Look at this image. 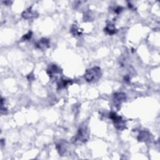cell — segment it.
Returning <instances> with one entry per match:
<instances>
[{"mask_svg": "<svg viewBox=\"0 0 160 160\" xmlns=\"http://www.w3.org/2000/svg\"><path fill=\"white\" fill-rule=\"evenodd\" d=\"M102 76L101 68L98 66H95L88 69L84 73V79L88 82H94L99 81Z\"/></svg>", "mask_w": 160, "mask_h": 160, "instance_id": "cell-1", "label": "cell"}, {"mask_svg": "<svg viewBox=\"0 0 160 160\" xmlns=\"http://www.w3.org/2000/svg\"><path fill=\"white\" fill-rule=\"evenodd\" d=\"M47 74L50 79L56 81L59 80L62 74V69L56 64H51L47 69Z\"/></svg>", "mask_w": 160, "mask_h": 160, "instance_id": "cell-2", "label": "cell"}, {"mask_svg": "<svg viewBox=\"0 0 160 160\" xmlns=\"http://www.w3.org/2000/svg\"><path fill=\"white\" fill-rule=\"evenodd\" d=\"M109 118L112 119L114 127L119 131H123L124 129H126V125L125 121L122 119V118L118 115L115 112H111L109 113Z\"/></svg>", "mask_w": 160, "mask_h": 160, "instance_id": "cell-3", "label": "cell"}, {"mask_svg": "<svg viewBox=\"0 0 160 160\" xmlns=\"http://www.w3.org/2000/svg\"><path fill=\"white\" fill-rule=\"evenodd\" d=\"M89 138V132L88 129L85 126H81L79 128L76 135L74 137L73 142L84 143L88 141Z\"/></svg>", "mask_w": 160, "mask_h": 160, "instance_id": "cell-4", "label": "cell"}, {"mask_svg": "<svg viewBox=\"0 0 160 160\" xmlns=\"http://www.w3.org/2000/svg\"><path fill=\"white\" fill-rule=\"evenodd\" d=\"M56 149L61 156H65V154L68 151V144L66 141L61 140L56 144Z\"/></svg>", "mask_w": 160, "mask_h": 160, "instance_id": "cell-5", "label": "cell"}, {"mask_svg": "<svg viewBox=\"0 0 160 160\" xmlns=\"http://www.w3.org/2000/svg\"><path fill=\"white\" fill-rule=\"evenodd\" d=\"M21 16L24 19H29L37 18L38 16V13L33 9L32 7H29L22 12Z\"/></svg>", "mask_w": 160, "mask_h": 160, "instance_id": "cell-6", "label": "cell"}, {"mask_svg": "<svg viewBox=\"0 0 160 160\" xmlns=\"http://www.w3.org/2000/svg\"><path fill=\"white\" fill-rule=\"evenodd\" d=\"M34 45L36 48L44 51L50 47V41L47 38H42L38 42H36Z\"/></svg>", "mask_w": 160, "mask_h": 160, "instance_id": "cell-7", "label": "cell"}, {"mask_svg": "<svg viewBox=\"0 0 160 160\" xmlns=\"http://www.w3.org/2000/svg\"><path fill=\"white\" fill-rule=\"evenodd\" d=\"M126 99V94L122 92H118L114 94L113 100L116 106H120Z\"/></svg>", "mask_w": 160, "mask_h": 160, "instance_id": "cell-8", "label": "cell"}, {"mask_svg": "<svg viewBox=\"0 0 160 160\" xmlns=\"http://www.w3.org/2000/svg\"><path fill=\"white\" fill-rule=\"evenodd\" d=\"M151 139V134L145 130L140 131L138 136V140L141 142H147Z\"/></svg>", "mask_w": 160, "mask_h": 160, "instance_id": "cell-9", "label": "cell"}, {"mask_svg": "<svg viewBox=\"0 0 160 160\" xmlns=\"http://www.w3.org/2000/svg\"><path fill=\"white\" fill-rule=\"evenodd\" d=\"M104 31L106 34L109 35H113L118 32V29L116 28L115 25L111 22L106 24V27L104 29Z\"/></svg>", "mask_w": 160, "mask_h": 160, "instance_id": "cell-10", "label": "cell"}, {"mask_svg": "<svg viewBox=\"0 0 160 160\" xmlns=\"http://www.w3.org/2000/svg\"><path fill=\"white\" fill-rule=\"evenodd\" d=\"M72 81L71 79H64V78H60L57 83L58 86V89H63L66 88L68 86L72 84Z\"/></svg>", "mask_w": 160, "mask_h": 160, "instance_id": "cell-11", "label": "cell"}, {"mask_svg": "<svg viewBox=\"0 0 160 160\" xmlns=\"http://www.w3.org/2000/svg\"><path fill=\"white\" fill-rule=\"evenodd\" d=\"M70 31L71 32V34L74 36H81L82 34V31L79 29V28L78 27V24H76V23L73 24L70 29Z\"/></svg>", "mask_w": 160, "mask_h": 160, "instance_id": "cell-12", "label": "cell"}, {"mask_svg": "<svg viewBox=\"0 0 160 160\" xmlns=\"http://www.w3.org/2000/svg\"><path fill=\"white\" fill-rule=\"evenodd\" d=\"M32 36V32L31 31H29L26 34L23 35V36L22 37V41H28L31 38Z\"/></svg>", "mask_w": 160, "mask_h": 160, "instance_id": "cell-13", "label": "cell"}, {"mask_svg": "<svg viewBox=\"0 0 160 160\" xmlns=\"http://www.w3.org/2000/svg\"><path fill=\"white\" fill-rule=\"evenodd\" d=\"M122 11V8L121 6H118L114 9V12L116 14H119Z\"/></svg>", "mask_w": 160, "mask_h": 160, "instance_id": "cell-14", "label": "cell"}, {"mask_svg": "<svg viewBox=\"0 0 160 160\" xmlns=\"http://www.w3.org/2000/svg\"><path fill=\"white\" fill-rule=\"evenodd\" d=\"M27 78L29 81H33L34 79V74H32V73H30L27 76Z\"/></svg>", "mask_w": 160, "mask_h": 160, "instance_id": "cell-15", "label": "cell"}]
</instances>
